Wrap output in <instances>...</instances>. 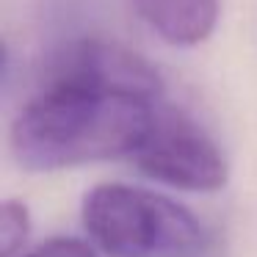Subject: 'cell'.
<instances>
[{"label": "cell", "instance_id": "obj_5", "mask_svg": "<svg viewBox=\"0 0 257 257\" xmlns=\"http://www.w3.org/2000/svg\"><path fill=\"white\" fill-rule=\"evenodd\" d=\"M31 235V213L25 202L6 199L0 207V257L23 254V246Z\"/></svg>", "mask_w": 257, "mask_h": 257}, {"label": "cell", "instance_id": "obj_6", "mask_svg": "<svg viewBox=\"0 0 257 257\" xmlns=\"http://www.w3.org/2000/svg\"><path fill=\"white\" fill-rule=\"evenodd\" d=\"M20 257H100L94 251V246L86 243L80 238H50L45 243H39L36 249L25 251Z\"/></svg>", "mask_w": 257, "mask_h": 257}, {"label": "cell", "instance_id": "obj_1", "mask_svg": "<svg viewBox=\"0 0 257 257\" xmlns=\"http://www.w3.org/2000/svg\"><path fill=\"white\" fill-rule=\"evenodd\" d=\"M163 94L158 69L108 39H80L53 56L12 124V152L31 172L133 158Z\"/></svg>", "mask_w": 257, "mask_h": 257}, {"label": "cell", "instance_id": "obj_3", "mask_svg": "<svg viewBox=\"0 0 257 257\" xmlns=\"http://www.w3.org/2000/svg\"><path fill=\"white\" fill-rule=\"evenodd\" d=\"M133 163L180 191H218L227 185V161L202 124L169 102H158L152 122L133 152Z\"/></svg>", "mask_w": 257, "mask_h": 257}, {"label": "cell", "instance_id": "obj_2", "mask_svg": "<svg viewBox=\"0 0 257 257\" xmlns=\"http://www.w3.org/2000/svg\"><path fill=\"white\" fill-rule=\"evenodd\" d=\"M83 229L108 257H205L210 232L185 205L152 188L102 183L83 199Z\"/></svg>", "mask_w": 257, "mask_h": 257}, {"label": "cell", "instance_id": "obj_4", "mask_svg": "<svg viewBox=\"0 0 257 257\" xmlns=\"http://www.w3.org/2000/svg\"><path fill=\"white\" fill-rule=\"evenodd\" d=\"M130 9L174 47L202 45L218 23V0H127Z\"/></svg>", "mask_w": 257, "mask_h": 257}]
</instances>
